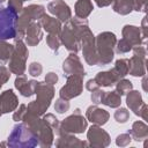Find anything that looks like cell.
<instances>
[{
    "instance_id": "db71d44e",
    "label": "cell",
    "mask_w": 148,
    "mask_h": 148,
    "mask_svg": "<svg viewBox=\"0 0 148 148\" xmlns=\"http://www.w3.org/2000/svg\"><path fill=\"white\" fill-rule=\"evenodd\" d=\"M22 1H23V2H24V1H27V0H22Z\"/></svg>"
},
{
    "instance_id": "3957f363",
    "label": "cell",
    "mask_w": 148,
    "mask_h": 148,
    "mask_svg": "<svg viewBox=\"0 0 148 148\" xmlns=\"http://www.w3.org/2000/svg\"><path fill=\"white\" fill-rule=\"evenodd\" d=\"M22 121H24L37 135L38 146L43 148H49L53 145V139H54L53 130L44 120V118H40V116H35L29 112H25Z\"/></svg>"
},
{
    "instance_id": "8992f818",
    "label": "cell",
    "mask_w": 148,
    "mask_h": 148,
    "mask_svg": "<svg viewBox=\"0 0 148 148\" xmlns=\"http://www.w3.org/2000/svg\"><path fill=\"white\" fill-rule=\"evenodd\" d=\"M88 127V120L81 113V110L77 108L74 110L73 114L65 118L59 123L58 128L56 130L57 135L61 134H80L83 133Z\"/></svg>"
},
{
    "instance_id": "c3c4849f",
    "label": "cell",
    "mask_w": 148,
    "mask_h": 148,
    "mask_svg": "<svg viewBox=\"0 0 148 148\" xmlns=\"http://www.w3.org/2000/svg\"><path fill=\"white\" fill-rule=\"evenodd\" d=\"M96 2V5L99 7V8H103V7H108L112 3V0H94Z\"/></svg>"
},
{
    "instance_id": "ffe728a7",
    "label": "cell",
    "mask_w": 148,
    "mask_h": 148,
    "mask_svg": "<svg viewBox=\"0 0 148 148\" xmlns=\"http://www.w3.org/2000/svg\"><path fill=\"white\" fill-rule=\"evenodd\" d=\"M146 64L147 59L133 54L128 59V73L132 76H143L146 75Z\"/></svg>"
},
{
    "instance_id": "4dcf8cb0",
    "label": "cell",
    "mask_w": 148,
    "mask_h": 148,
    "mask_svg": "<svg viewBox=\"0 0 148 148\" xmlns=\"http://www.w3.org/2000/svg\"><path fill=\"white\" fill-rule=\"evenodd\" d=\"M46 44H47V46H49L54 53H57L58 50H59V46H60V44H61L59 35L49 34V35L46 36Z\"/></svg>"
},
{
    "instance_id": "9a60e30c",
    "label": "cell",
    "mask_w": 148,
    "mask_h": 148,
    "mask_svg": "<svg viewBox=\"0 0 148 148\" xmlns=\"http://www.w3.org/2000/svg\"><path fill=\"white\" fill-rule=\"evenodd\" d=\"M121 35H123V38L125 40H127L132 45V49L134 46H139V45H145L146 44V40H143V38H142L140 27L126 24V25H124V28L121 30Z\"/></svg>"
},
{
    "instance_id": "bcb514c9",
    "label": "cell",
    "mask_w": 148,
    "mask_h": 148,
    "mask_svg": "<svg viewBox=\"0 0 148 148\" xmlns=\"http://www.w3.org/2000/svg\"><path fill=\"white\" fill-rule=\"evenodd\" d=\"M147 112H148V106H147V104H146V103H143V104H142V106H141V108H140V110H139L138 116H139V117H141L143 120H147V119H148V117H147Z\"/></svg>"
},
{
    "instance_id": "b9f144b4",
    "label": "cell",
    "mask_w": 148,
    "mask_h": 148,
    "mask_svg": "<svg viewBox=\"0 0 148 148\" xmlns=\"http://www.w3.org/2000/svg\"><path fill=\"white\" fill-rule=\"evenodd\" d=\"M8 7L18 15L23 9V1L22 0H8Z\"/></svg>"
},
{
    "instance_id": "d4e9b609",
    "label": "cell",
    "mask_w": 148,
    "mask_h": 148,
    "mask_svg": "<svg viewBox=\"0 0 148 148\" xmlns=\"http://www.w3.org/2000/svg\"><path fill=\"white\" fill-rule=\"evenodd\" d=\"M94 10V5L91 0H77L74 6L75 16L80 18H87Z\"/></svg>"
},
{
    "instance_id": "ab89813d",
    "label": "cell",
    "mask_w": 148,
    "mask_h": 148,
    "mask_svg": "<svg viewBox=\"0 0 148 148\" xmlns=\"http://www.w3.org/2000/svg\"><path fill=\"white\" fill-rule=\"evenodd\" d=\"M9 77H10V71L7 67L0 65V89L9 80Z\"/></svg>"
},
{
    "instance_id": "7bdbcfd3",
    "label": "cell",
    "mask_w": 148,
    "mask_h": 148,
    "mask_svg": "<svg viewBox=\"0 0 148 148\" xmlns=\"http://www.w3.org/2000/svg\"><path fill=\"white\" fill-rule=\"evenodd\" d=\"M44 81H45L46 83H49V84L54 86V84L58 82V75H57V73H54V72H49V73L45 75Z\"/></svg>"
},
{
    "instance_id": "277c9868",
    "label": "cell",
    "mask_w": 148,
    "mask_h": 148,
    "mask_svg": "<svg viewBox=\"0 0 148 148\" xmlns=\"http://www.w3.org/2000/svg\"><path fill=\"white\" fill-rule=\"evenodd\" d=\"M117 43V37L111 31L99 32L95 37L96 52L98 58L97 66H105L111 64L114 56V46Z\"/></svg>"
},
{
    "instance_id": "44dd1931",
    "label": "cell",
    "mask_w": 148,
    "mask_h": 148,
    "mask_svg": "<svg viewBox=\"0 0 148 148\" xmlns=\"http://www.w3.org/2000/svg\"><path fill=\"white\" fill-rule=\"evenodd\" d=\"M39 23L42 25V28L49 32V34H54V35H59L60 31H61V22L56 18V17H52V16H49L46 14H44L40 18H39Z\"/></svg>"
},
{
    "instance_id": "5bb4252c",
    "label": "cell",
    "mask_w": 148,
    "mask_h": 148,
    "mask_svg": "<svg viewBox=\"0 0 148 148\" xmlns=\"http://www.w3.org/2000/svg\"><path fill=\"white\" fill-rule=\"evenodd\" d=\"M24 39L28 46H37L40 43V40L43 39V28L39 21H34L28 25Z\"/></svg>"
},
{
    "instance_id": "2e32d148",
    "label": "cell",
    "mask_w": 148,
    "mask_h": 148,
    "mask_svg": "<svg viewBox=\"0 0 148 148\" xmlns=\"http://www.w3.org/2000/svg\"><path fill=\"white\" fill-rule=\"evenodd\" d=\"M86 118H87V120L91 121L95 125L103 126L108 123V120L110 118V113L106 110L98 108L97 104H95V105L88 106V109L86 111Z\"/></svg>"
},
{
    "instance_id": "ac0fdd59",
    "label": "cell",
    "mask_w": 148,
    "mask_h": 148,
    "mask_svg": "<svg viewBox=\"0 0 148 148\" xmlns=\"http://www.w3.org/2000/svg\"><path fill=\"white\" fill-rule=\"evenodd\" d=\"M37 82L38 81H36V80H28L25 77V75H17V77L14 81V86L20 91V94L22 96L31 97L32 95H35Z\"/></svg>"
},
{
    "instance_id": "4fadbf2b",
    "label": "cell",
    "mask_w": 148,
    "mask_h": 148,
    "mask_svg": "<svg viewBox=\"0 0 148 148\" xmlns=\"http://www.w3.org/2000/svg\"><path fill=\"white\" fill-rule=\"evenodd\" d=\"M47 10L60 22H67L72 18V10L64 0H53L47 3Z\"/></svg>"
},
{
    "instance_id": "6da1fadb",
    "label": "cell",
    "mask_w": 148,
    "mask_h": 148,
    "mask_svg": "<svg viewBox=\"0 0 148 148\" xmlns=\"http://www.w3.org/2000/svg\"><path fill=\"white\" fill-rule=\"evenodd\" d=\"M6 146L10 148H34L38 146V138L24 121L17 123L9 133Z\"/></svg>"
},
{
    "instance_id": "e0dca14e",
    "label": "cell",
    "mask_w": 148,
    "mask_h": 148,
    "mask_svg": "<svg viewBox=\"0 0 148 148\" xmlns=\"http://www.w3.org/2000/svg\"><path fill=\"white\" fill-rule=\"evenodd\" d=\"M18 106V98L13 89H7L0 94V109L2 113H9L16 110Z\"/></svg>"
},
{
    "instance_id": "681fc988",
    "label": "cell",
    "mask_w": 148,
    "mask_h": 148,
    "mask_svg": "<svg viewBox=\"0 0 148 148\" xmlns=\"http://www.w3.org/2000/svg\"><path fill=\"white\" fill-rule=\"evenodd\" d=\"M146 83H147V76L143 75V79H142V88L145 91H147V87H146Z\"/></svg>"
},
{
    "instance_id": "ba28073f",
    "label": "cell",
    "mask_w": 148,
    "mask_h": 148,
    "mask_svg": "<svg viewBox=\"0 0 148 148\" xmlns=\"http://www.w3.org/2000/svg\"><path fill=\"white\" fill-rule=\"evenodd\" d=\"M18 15L8 6L0 5V40L14 39Z\"/></svg>"
},
{
    "instance_id": "52a82bcc",
    "label": "cell",
    "mask_w": 148,
    "mask_h": 148,
    "mask_svg": "<svg viewBox=\"0 0 148 148\" xmlns=\"http://www.w3.org/2000/svg\"><path fill=\"white\" fill-rule=\"evenodd\" d=\"M29 57L27 44L23 39H14V51L9 59V71L15 75H24Z\"/></svg>"
},
{
    "instance_id": "cb8c5ba5",
    "label": "cell",
    "mask_w": 148,
    "mask_h": 148,
    "mask_svg": "<svg viewBox=\"0 0 148 148\" xmlns=\"http://www.w3.org/2000/svg\"><path fill=\"white\" fill-rule=\"evenodd\" d=\"M143 103L145 102L142 99V96L138 90H133L132 89L131 91H128L126 94V104L130 108V110L134 112V114L138 116L139 110H140V108L142 106Z\"/></svg>"
},
{
    "instance_id": "e575fe53",
    "label": "cell",
    "mask_w": 148,
    "mask_h": 148,
    "mask_svg": "<svg viewBox=\"0 0 148 148\" xmlns=\"http://www.w3.org/2000/svg\"><path fill=\"white\" fill-rule=\"evenodd\" d=\"M25 112H27V105H25V104H20V105L16 108V110L14 111V113H13V120L16 121V123L22 121V119H23Z\"/></svg>"
},
{
    "instance_id": "f1b7e54d",
    "label": "cell",
    "mask_w": 148,
    "mask_h": 148,
    "mask_svg": "<svg viewBox=\"0 0 148 148\" xmlns=\"http://www.w3.org/2000/svg\"><path fill=\"white\" fill-rule=\"evenodd\" d=\"M113 72L118 76V79H123L128 74V59H118L114 62V66L112 67Z\"/></svg>"
},
{
    "instance_id": "7dc6e473",
    "label": "cell",
    "mask_w": 148,
    "mask_h": 148,
    "mask_svg": "<svg viewBox=\"0 0 148 148\" xmlns=\"http://www.w3.org/2000/svg\"><path fill=\"white\" fill-rule=\"evenodd\" d=\"M86 88H87V90L92 91V90H95V89H97V88H99V87L97 86V83L95 82L94 79H90V80H88V81L86 82Z\"/></svg>"
},
{
    "instance_id": "74e56055",
    "label": "cell",
    "mask_w": 148,
    "mask_h": 148,
    "mask_svg": "<svg viewBox=\"0 0 148 148\" xmlns=\"http://www.w3.org/2000/svg\"><path fill=\"white\" fill-rule=\"evenodd\" d=\"M43 118H44V120L51 126L52 130L56 131V130L58 128V126H59V120L57 119V117H56L53 113H46V114L44 113V117H43Z\"/></svg>"
},
{
    "instance_id": "8fae6325",
    "label": "cell",
    "mask_w": 148,
    "mask_h": 148,
    "mask_svg": "<svg viewBox=\"0 0 148 148\" xmlns=\"http://www.w3.org/2000/svg\"><path fill=\"white\" fill-rule=\"evenodd\" d=\"M87 140L89 147L94 148H105L110 145L111 138L109 133L103 130L99 125H91L87 132Z\"/></svg>"
},
{
    "instance_id": "4316f807",
    "label": "cell",
    "mask_w": 148,
    "mask_h": 148,
    "mask_svg": "<svg viewBox=\"0 0 148 148\" xmlns=\"http://www.w3.org/2000/svg\"><path fill=\"white\" fill-rule=\"evenodd\" d=\"M112 9L120 15H128L133 7L131 0H112Z\"/></svg>"
},
{
    "instance_id": "60d3db41",
    "label": "cell",
    "mask_w": 148,
    "mask_h": 148,
    "mask_svg": "<svg viewBox=\"0 0 148 148\" xmlns=\"http://www.w3.org/2000/svg\"><path fill=\"white\" fill-rule=\"evenodd\" d=\"M133 10L136 12H147V0H131Z\"/></svg>"
},
{
    "instance_id": "836d02e7",
    "label": "cell",
    "mask_w": 148,
    "mask_h": 148,
    "mask_svg": "<svg viewBox=\"0 0 148 148\" xmlns=\"http://www.w3.org/2000/svg\"><path fill=\"white\" fill-rule=\"evenodd\" d=\"M128 118H130V112L125 108H119L114 112V119H116L117 123L124 124V123H126L128 120Z\"/></svg>"
},
{
    "instance_id": "f907efd6",
    "label": "cell",
    "mask_w": 148,
    "mask_h": 148,
    "mask_svg": "<svg viewBox=\"0 0 148 148\" xmlns=\"http://www.w3.org/2000/svg\"><path fill=\"white\" fill-rule=\"evenodd\" d=\"M5 1H6V0H0V5H2V3L5 2Z\"/></svg>"
},
{
    "instance_id": "7a4b0ae2",
    "label": "cell",
    "mask_w": 148,
    "mask_h": 148,
    "mask_svg": "<svg viewBox=\"0 0 148 148\" xmlns=\"http://www.w3.org/2000/svg\"><path fill=\"white\" fill-rule=\"evenodd\" d=\"M54 92L56 90L52 84H49L45 81L37 82L35 90L37 98L27 105V112L35 116H43L50 108V104L54 97Z\"/></svg>"
},
{
    "instance_id": "603a6c76",
    "label": "cell",
    "mask_w": 148,
    "mask_h": 148,
    "mask_svg": "<svg viewBox=\"0 0 148 148\" xmlns=\"http://www.w3.org/2000/svg\"><path fill=\"white\" fill-rule=\"evenodd\" d=\"M133 140L135 141H142V140H146L148 138V126L146 123L143 121H134L131 130H128L127 132Z\"/></svg>"
},
{
    "instance_id": "83f0119b",
    "label": "cell",
    "mask_w": 148,
    "mask_h": 148,
    "mask_svg": "<svg viewBox=\"0 0 148 148\" xmlns=\"http://www.w3.org/2000/svg\"><path fill=\"white\" fill-rule=\"evenodd\" d=\"M14 51V45L6 40H0V64H6L9 61Z\"/></svg>"
},
{
    "instance_id": "d6a6232c",
    "label": "cell",
    "mask_w": 148,
    "mask_h": 148,
    "mask_svg": "<svg viewBox=\"0 0 148 148\" xmlns=\"http://www.w3.org/2000/svg\"><path fill=\"white\" fill-rule=\"evenodd\" d=\"M114 47H116V52L119 53V54L127 53V52H130V51L132 50V45H131L127 40H125L124 38H121L120 40H117Z\"/></svg>"
},
{
    "instance_id": "1f68e13d",
    "label": "cell",
    "mask_w": 148,
    "mask_h": 148,
    "mask_svg": "<svg viewBox=\"0 0 148 148\" xmlns=\"http://www.w3.org/2000/svg\"><path fill=\"white\" fill-rule=\"evenodd\" d=\"M69 106H71L69 105V102L67 99H65V98H61V97H59L56 101V103H54V110L58 113H65V112H67L69 110Z\"/></svg>"
},
{
    "instance_id": "8d00e7d4",
    "label": "cell",
    "mask_w": 148,
    "mask_h": 148,
    "mask_svg": "<svg viewBox=\"0 0 148 148\" xmlns=\"http://www.w3.org/2000/svg\"><path fill=\"white\" fill-rule=\"evenodd\" d=\"M28 71H29V74H30L31 76H39V75L42 74V72H43V66H42L39 62L34 61V62H31V64L29 65Z\"/></svg>"
},
{
    "instance_id": "d6986e66",
    "label": "cell",
    "mask_w": 148,
    "mask_h": 148,
    "mask_svg": "<svg viewBox=\"0 0 148 148\" xmlns=\"http://www.w3.org/2000/svg\"><path fill=\"white\" fill-rule=\"evenodd\" d=\"M56 140V147L58 148H81L89 147L87 141H82L77 139L74 134H61Z\"/></svg>"
},
{
    "instance_id": "7c38bea8",
    "label": "cell",
    "mask_w": 148,
    "mask_h": 148,
    "mask_svg": "<svg viewBox=\"0 0 148 148\" xmlns=\"http://www.w3.org/2000/svg\"><path fill=\"white\" fill-rule=\"evenodd\" d=\"M62 71L64 75H80L82 77L86 76V71L83 68V65L80 60V58L76 56V53H71L62 62Z\"/></svg>"
},
{
    "instance_id": "f5cc1de1",
    "label": "cell",
    "mask_w": 148,
    "mask_h": 148,
    "mask_svg": "<svg viewBox=\"0 0 148 148\" xmlns=\"http://www.w3.org/2000/svg\"><path fill=\"white\" fill-rule=\"evenodd\" d=\"M2 114H3V113H2V111H1V109H0V117H1Z\"/></svg>"
},
{
    "instance_id": "30bf717a",
    "label": "cell",
    "mask_w": 148,
    "mask_h": 148,
    "mask_svg": "<svg viewBox=\"0 0 148 148\" xmlns=\"http://www.w3.org/2000/svg\"><path fill=\"white\" fill-rule=\"evenodd\" d=\"M83 90V77L80 75H67L66 83L59 90V96L67 101L75 98L82 94Z\"/></svg>"
},
{
    "instance_id": "484cf974",
    "label": "cell",
    "mask_w": 148,
    "mask_h": 148,
    "mask_svg": "<svg viewBox=\"0 0 148 148\" xmlns=\"http://www.w3.org/2000/svg\"><path fill=\"white\" fill-rule=\"evenodd\" d=\"M102 104L109 106V108H119L121 104V96L114 90V91H109V92H104L103 99H102Z\"/></svg>"
},
{
    "instance_id": "f35d334b",
    "label": "cell",
    "mask_w": 148,
    "mask_h": 148,
    "mask_svg": "<svg viewBox=\"0 0 148 148\" xmlns=\"http://www.w3.org/2000/svg\"><path fill=\"white\" fill-rule=\"evenodd\" d=\"M104 92L102 89L97 88L95 90L91 91V95H90V98H91V102L94 104H101L102 103V99H103V96H104Z\"/></svg>"
},
{
    "instance_id": "7402d4cb",
    "label": "cell",
    "mask_w": 148,
    "mask_h": 148,
    "mask_svg": "<svg viewBox=\"0 0 148 148\" xmlns=\"http://www.w3.org/2000/svg\"><path fill=\"white\" fill-rule=\"evenodd\" d=\"M94 80L98 87H112L117 83V81H119L118 76L116 75V73L113 72L112 68L109 71L97 73L96 76L94 77Z\"/></svg>"
},
{
    "instance_id": "d590c367",
    "label": "cell",
    "mask_w": 148,
    "mask_h": 148,
    "mask_svg": "<svg viewBox=\"0 0 148 148\" xmlns=\"http://www.w3.org/2000/svg\"><path fill=\"white\" fill-rule=\"evenodd\" d=\"M131 140H132V136L128 133H121L116 138V143L119 147H126L130 145Z\"/></svg>"
},
{
    "instance_id": "ee69618b",
    "label": "cell",
    "mask_w": 148,
    "mask_h": 148,
    "mask_svg": "<svg viewBox=\"0 0 148 148\" xmlns=\"http://www.w3.org/2000/svg\"><path fill=\"white\" fill-rule=\"evenodd\" d=\"M133 53L135 56H139V57H142V58H146L147 56V51H146V47H143L142 45H139V46H134L133 49Z\"/></svg>"
},
{
    "instance_id": "9c48e42d",
    "label": "cell",
    "mask_w": 148,
    "mask_h": 148,
    "mask_svg": "<svg viewBox=\"0 0 148 148\" xmlns=\"http://www.w3.org/2000/svg\"><path fill=\"white\" fill-rule=\"evenodd\" d=\"M81 42V50L83 58L86 62L90 66H97L98 65V58L96 52V45H95V36L91 32L90 28H88L80 37Z\"/></svg>"
},
{
    "instance_id": "5b68a950",
    "label": "cell",
    "mask_w": 148,
    "mask_h": 148,
    "mask_svg": "<svg viewBox=\"0 0 148 148\" xmlns=\"http://www.w3.org/2000/svg\"><path fill=\"white\" fill-rule=\"evenodd\" d=\"M45 14V7L42 5H29L23 7L22 12L18 14L16 22V36L14 39H23L28 25L34 21H39V18Z\"/></svg>"
},
{
    "instance_id": "f546056e",
    "label": "cell",
    "mask_w": 148,
    "mask_h": 148,
    "mask_svg": "<svg viewBox=\"0 0 148 148\" xmlns=\"http://www.w3.org/2000/svg\"><path fill=\"white\" fill-rule=\"evenodd\" d=\"M133 89V84H132V82L130 81V80H127V79H120L119 81H117V83H116V91L120 95V96H123V95H126L128 91H131Z\"/></svg>"
},
{
    "instance_id": "816d5d0a",
    "label": "cell",
    "mask_w": 148,
    "mask_h": 148,
    "mask_svg": "<svg viewBox=\"0 0 148 148\" xmlns=\"http://www.w3.org/2000/svg\"><path fill=\"white\" fill-rule=\"evenodd\" d=\"M0 146H6V143H5V142H2V143H0Z\"/></svg>"
},
{
    "instance_id": "f6af8a7d",
    "label": "cell",
    "mask_w": 148,
    "mask_h": 148,
    "mask_svg": "<svg viewBox=\"0 0 148 148\" xmlns=\"http://www.w3.org/2000/svg\"><path fill=\"white\" fill-rule=\"evenodd\" d=\"M147 16H145L142 18V22H141V27H140V30H141V35H142V38L143 40H146L147 38Z\"/></svg>"
}]
</instances>
